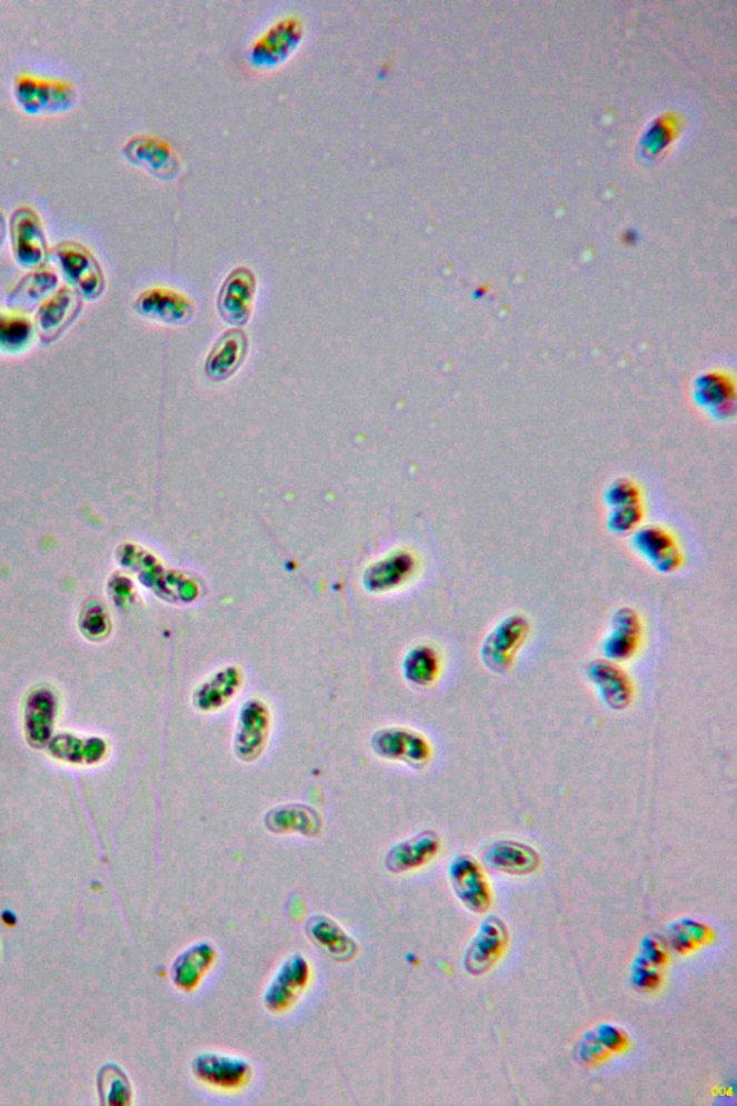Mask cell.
Listing matches in <instances>:
<instances>
[{
    "label": "cell",
    "instance_id": "36",
    "mask_svg": "<svg viewBox=\"0 0 737 1106\" xmlns=\"http://www.w3.org/2000/svg\"><path fill=\"white\" fill-rule=\"evenodd\" d=\"M643 511L638 505L625 506V508L612 509L609 515L608 526L614 534L625 535L637 530L641 521Z\"/></svg>",
    "mask_w": 737,
    "mask_h": 1106
},
{
    "label": "cell",
    "instance_id": "37",
    "mask_svg": "<svg viewBox=\"0 0 737 1106\" xmlns=\"http://www.w3.org/2000/svg\"><path fill=\"white\" fill-rule=\"evenodd\" d=\"M594 1036L609 1052L624 1050V1047L627 1046V1036L615 1026L602 1025L598 1027Z\"/></svg>",
    "mask_w": 737,
    "mask_h": 1106
},
{
    "label": "cell",
    "instance_id": "21",
    "mask_svg": "<svg viewBox=\"0 0 737 1106\" xmlns=\"http://www.w3.org/2000/svg\"><path fill=\"white\" fill-rule=\"evenodd\" d=\"M248 352L247 335L242 330L226 331L209 353L205 372L215 382L226 381L241 367Z\"/></svg>",
    "mask_w": 737,
    "mask_h": 1106
},
{
    "label": "cell",
    "instance_id": "28",
    "mask_svg": "<svg viewBox=\"0 0 737 1106\" xmlns=\"http://www.w3.org/2000/svg\"><path fill=\"white\" fill-rule=\"evenodd\" d=\"M415 562L411 555L395 554L392 557L375 564L365 575V587L372 592H385L402 586L411 577Z\"/></svg>",
    "mask_w": 737,
    "mask_h": 1106
},
{
    "label": "cell",
    "instance_id": "15",
    "mask_svg": "<svg viewBox=\"0 0 737 1106\" xmlns=\"http://www.w3.org/2000/svg\"><path fill=\"white\" fill-rule=\"evenodd\" d=\"M450 880L454 891L471 913L485 914L491 906V891L488 888L480 865L471 856L461 855L452 860Z\"/></svg>",
    "mask_w": 737,
    "mask_h": 1106
},
{
    "label": "cell",
    "instance_id": "31",
    "mask_svg": "<svg viewBox=\"0 0 737 1106\" xmlns=\"http://www.w3.org/2000/svg\"><path fill=\"white\" fill-rule=\"evenodd\" d=\"M0 311V350L17 353L26 350L36 336V325L26 316Z\"/></svg>",
    "mask_w": 737,
    "mask_h": 1106
},
{
    "label": "cell",
    "instance_id": "5",
    "mask_svg": "<svg viewBox=\"0 0 737 1106\" xmlns=\"http://www.w3.org/2000/svg\"><path fill=\"white\" fill-rule=\"evenodd\" d=\"M372 747L380 758L424 769L432 758L429 740L419 733L407 728H387L376 733Z\"/></svg>",
    "mask_w": 737,
    "mask_h": 1106
},
{
    "label": "cell",
    "instance_id": "2",
    "mask_svg": "<svg viewBox=\"0 0 737 1106\" xmlns=\"http://www.w3.org/2000/svg\"><path fill=\"white\" fill-rule=\"evenodd\" d=\"M52 256L62 276L82 299H99L106 289L104 271L87 247L76 241H63L53 247Z\"/></svg>",
    "mask_w": 737,
    "mask_h": 1106
},
{
    "label": "cell",
    "instance_id": "29",
    "mask_svg": "<svg viewBox=\"0 0 737 1106\" xmlns=\"http://www.w3.org/2000/svg\"><path fill=\"white\" fill-rule=\"evenodd\" d=\"M405 679L415 686L428 687L436 684L439 671H441V660L434 647L421 645L414 647L405 657L404 665Z\"/></svg>",
    "mask_w": 737,
    "mask_h": 1106
},
{
    "label": "cell",
    "instance_id": "24",
    "mask_svg": "<svg viewBox=\"0 0 737 1106\" xmlns=\"http://www.w3.org/2000/svg\"><path fill=\"white\" fill-rule=\"evenodd\" d=\"M306 933L317 947L323 948L327 954L331 955V958L338 959V961H349L358 953V944L355 939L329 916H311L307 920Z\"/></svg>",
    "mask_w": 737,
    "mask_h": 1106
},
{
    "label": "cell",
    "instance_id": "38",
    "mask_svg": "<svg viewBox=\"0 0 737 1106\" xmlns=\"http://www.w3.org/2000/svg\"><path fill=\"white\" fill-rule=\"evenodd\" d=\"M7 218H4L3 212H0V247H2L4 237H7Z\"/></svg>",
    "mask_w": 737,
    "mask_h": 1106
},
{
    "label": "cell",
    "instance_id": "6",
    "mask_svg": "<svg viewBox=\"0 0 737 1106\" xmlns=\"http://www.w3.org/2000/svg\"><path fill=\"white\" fill-rule=\"evenodd\" d=\"M82 297L72 287H61L39 305L36 315V331L39 342L50 345L61 338L78 315L81 313Z\"/></svg>",
    "mask_w": 737,
    "mask_h": 1106
},
{
    "label": "cell",
    "instance_id": "22",
    "mask_svg": "<svg viewBox=\"0 0 737 1106\" xmlns=\"http://www.w3.org/2000/svg\"><path fill=\"white\" fill-rule=\"evenodd\" d=\"M57 699L50 689L33 690L26 705V735L33 748L50 744L56 719Z\"/></svg>",
    "mask_w": 737,
    "mask_h": 1106
},
{
    "label": "cell",
    "instance_id": "23",
    "mask_svg": "<svg viewBox=\"0 0 737 1106\" xmlns=\"http://www.w3.org/2000/svg\"><path fill=\"white\" fill-rule=\"evenodd\" d=\"M217 958V949L211 943H198L176 957L172 966V982L179 990L189 993L202 982Z\"/></svg>",
    "mask_w": 737,
    "mask_h": 1106
},
{
    "label": "cell",
    "instance_id": "9",
    "mask_svg": "<svg viewBox=\"0 0 737 1106\" xmlns=\"http://www.w3.org/2000/svg\"><path fill=\"white\" fill-rule=\"evenodd\" d=\"M305 23L300 18L287 17L277 21L252 43L250 58L257 67H272L286 60L301 41Z\"/></svg>",
    "mask_w": 737,
    "mask_h": 1106
},
{
    "label": "cell",
    "instance_id": "35",
    "mask_svg": "<svg viewBox=\"0 0 737 1106\" xmlns=\"http://www.w3.org/2000/svg\"><path fill=\"white\" fill-rule=\"evenodd\" d=\"M80 627L86 637L97 640V638L104 637L109 632L110 620L107 617L106 610H102L99 604H92L82 614Z\"/></svg>",
    "mask_w": 737,
    "mask_h": 1106
},
{
    "label": "cell",
    "instance_id": "19",
    "mask_svg": "<svg viewBox=\"0 0 737 1106\" xmlns=\"http://www.w3.org/2000/svg\"><path fill=\"white\" fill-rule=\"evenodd\" d=\"M482 864L488 869L512 876L534 874L540 865V857L534 847L521 841L499 840L482 853Z\"/></svg>",
    "mask_w": 737,
    "mask_h": 1106
},
{
    "label": "cell",
    "instance_id": "1",
    "mask_svg": "<svg viewBox=\"0 0 737 1106\" xmlns=\"http://www.w3.org/2000/svg\"><path fill=\"white\" fill-rule=\"evenodd\" d=\"M531 630L530 621L524 614H510L492 627L482 641L480 657L482 665L496 675L510 674L517 655L525 646Z\"/></svg>",
    "mask_w": 737,
    "mask_h": 1106
},
{
    "label": "cell",
    "instance_id": "8",
    "mask_svg": "<svg viewBox=\"0 0 737 1106\" xmlns=\"http://www.w3.org/2000/svg\"><path fill=\"white\" fill-rule=\"evenodd\" d=\"M123 155L130 163L140 166L160 179H172L180 172L179 155L169 141L158 136H135L125 145Z\"/></svg>",
    "mask_w": 737,
    "mask_h": 1106
},
{
    "label": "cell",
    "instance_id": "17",
    "mask_svg": "<svg viewBox=\"0 0 737 1106\" xmlns=\"http://www.w3.org/2000/svg\"><path fill=\"white\" fill-rule=\"evenodd\" d=\"M633 548L660 574L676 572L681 565L680 548L675 538L660 526H646L633 535Z\"/></svg>",
    "mask_w": 737,
    "mask_h": 1106
},
{
    "label": "cell",
    "instance_id": "14",
    "mask_svg": "<svg viewBox=\"0 0 737 1106\" xmlns=\"http://www.w3.org/2000/svg\"><path fill=\"white\" fill-rule=\"evenodd\" d=\"M195 1078L205 1085L221 1089H238L251 1078L252 1068L241 1057L219 1054H200L192 1062Z\"/></svg>",
    "mask_w": 737,
    "mask_h": 1106
},
{
    "label": "cell",
    "instance_id": "18",
    "mask_svg": "<svg viewBox=\"0 0 737 1106\" xmlns=\"http://www.w3.org/2000/svg\"><path fill=\"white\" fill-rule=\"evenodd\" d=\"M135 309L146 318L165 321L169 325L187 323L193 315V303L165 287H151L136 299Z\"/></svg>",
    "mask_w": 737,
    "mask_h": 1106
},
{
    "label": "cell",
    "instance_id": "4",
    "mask_svg": "<svg viewBox=\"0 0 737 1106\" xmlns=\"http://www.w3.org/2000/svg\"><path fill=\"white\" fill-rule=\"evenodd\" d=\"M14 260L26 268H41L48 257V238L41 217L31 207H21L9 222Z\"/></svg>",
    "mask_w": 737,
    "mask_h": 1106
},
{
    "label": "cell",
    "instance_id": "32",
    "mask_svg": "<svg viewBox=\"0 0 737 1106\" xmlns=\"http://www.w3.org/2000/svg\"><path fill=\"white\" fill-rule=\"evenodd\" d=\"M696 397L697 402L709 409L715 416L720 411L721 416H726V413H729V408L727 407H734V401H731L734 389H731L729 382L715 377V375L697 381Z\"/></svg>",
    "mask_w": 737,
    "mask_h": 1106
},
{
    "label": "cell",
    "instance_id": "11",
    "mask_svg": "<svg viewBox=\"0 0 737 1106\" xmlns=\"http://www.w3.org/2000/svg\"><path fill=\"white\" fill-rule=\"evenodd\" d=\"M507 943H509V929L506 924L497 916H490L482 920L476 937L472 938L464 958V967L472 976L490 972L505 954Z\"/></svg>",
    "mask_w": 737,
    "mask_h": 1106
},
{
    "label": "cell",
    "instance_id": "26",
    "mask_svg": "<svg viewBox=\"0 0 737 1106\" xmlns=\"http://www.w3.org/2000/svg\"><path fill=\"white\" fill-rule=\"evenodd\" d=\"M242 675L238 667H226L200 684L193 694L195 708L209 713L222 708L238 694Z\"/></svg>",
    "mask_w": 737,
    "mask_h": 1106
},
{
    "label": "cell",
    "instance_id": "34",
    "mask_svg": "<svg viewBox=\"0 0 737 1106\" xmlns=\"http://www.w3.org/2000/svg\"><path fill=\"white\" fill-rule=\"evenodd\" d=\"M710 933L696 920H681L673 927L671 947L678 953L691 951L709 939Z\"/></svg>",
    "mask_w": 737,
    "mask_h": 1106
},
{
    "label": "cell",
    "instance_id": "12",
    "mask_svg": "<svg viewBox=\"0 0 737 1106\" xmlns=\"http://www.w3.org/2000/svg\"><path fill=\"white\" fill-rule=\"evenodd\" d=\"M270 713L263 701L251 699L246 701L239 713L236 743V755L243 763H253L266 747L270 733Z\"/></svg>",
    "mask_w": 737,
    "mask_h": 1106
},
{
    "label": "cell",
    "instance_id": "20",
    "mask_svg": "<svg viewBox=\"0 0 737 1106\" xmlns=\"http://www.w3.org/2000/svg\"><path fill=\"white\" fill-rule=\"evenodd\" d=\"M439 846L441 843H439L437 833L429 830L418 833L411 839L397 843L385 857V865L392 874H405V871L418 869V867L429 864L438 855Z\"/></svg>",
    "mask_w": 737,
    "mask_h": 1106
},
{
    "label": "cell",
    "instance_id": "7",
    "mask_svg": "<svg viewBox=\"0 0 737 1106\" xmlns=\"http://www.w3.org/2000/svg\"><path fill=\"white\" fill-rule=\"evenodd\" d=\"M309 979V961L301 954L290 955L278 968L275 978L271 979L270 986L263 994V1006L276 1015L288 1010L305 993Z\"/></svg>",
    "mask_w": 737,
    "mask_h": 1106
},
{
    "label": "cell",
    "instance_id": "30",
    "mask_svg": "<svg viewBox=\"0 0 737 1106\" xmlns=\"http://www.w3.org/2000/svg\"><path fill=\"white\" fill-rule=\"evenodd\" d=\"M50 750L53 757L66 763L94 764L104 757L106 744L97 738L81 739L62 735L50 740Z\"/></svg>",
    "mask_w": 737,
    "mask_h": 1106
},
{
    "label": "cell",
    "instance_id": "13",
    "mask_svg": "<svg viewBox=\"0 0 737 1106\" xmlns=\"http://www.w3.org/2000/svg\"><path fill=\"white\" fill-rule=\"evenodd\" d=\"M256 290L257 279L251 268H233L219 290V313L231 325H246L251 316Z\"/></svg>",
    "mask_w": 737,
    "mask_h": 1106
},
{
    "label": "cell",
    "instance_id": "16",
    "mask_svg": "<svg viewBox=\"0 0 737 1106\" xmlns=\"http://www.w3.org/2000/svg\"><path fill=\"white\" fill-rule=\"evenodd\" d=\"M643 637V621L631 607L614 611L611 627L602 641L604 659L615 662L629 661L637 655Z\"/></svg>",
    "mask_w": 737,
    "mask_h": 1106
},
{
    "label": "cell",
    "instance_id": "25",
    "mask_svg": "<svg viewBox=\"0 0 737 1106\" xmlns=\"http://www.w3.org/2000/svg\"><path fill=\"white\" fill-rule=\"evenodd\" d=\"M266 827L277 835L299 833L302 836L315 837L321 830L320 814L305 804H285L267 813Z\"/></svg>",
    "mask_w": 737,
    "mask_h": 1106
},
{
    "label": "cell",
    "instance_id": "33",
    "mask_svg": "<svg viewBox=\"0 0 737 1106\" xmlns=\"http://www.w3.org/2000/svg\"><path fill=\"white\" fill-rule=\"evenodd\" d=\"M100 1078L101 1096L106 1104H130V1082L127 1079L123 1070L113 1065L107 1066V1068L101 1070Z\"/></svg>",
    "mask_w": 737,
    "mask_h": 1106
},
{
    "label": "cell",
    "instance_id": "3",
    "mask_svg": "<svg viewBox=\"0 0 737 1106\" xmlns=\"http://www.w3.org/2000/svg\"><path fill=\"white\" fill-rule=\"evenodd\" d=\"M14 99L31 114L58 113L76 104L77 87L68 80H51L28 74L17 77L13 84Z\"/></svg>",
    "mask_w": 737,
    "mask_h": 1106
},
{
    "label": "cell",
    "instance_id": "27",
    "mask_svg": "<svg viewBox=\"0 0 737 1106\" xmlns=\"http://www.w3.org/2000/svg\"><path fill=\"white\" fill-rule=\"evenodd\" d=\"M58 287V276L48 268H37L29 272L17 286L13 287L8 297V305L14 310H28L33 306L42 303L46 297H50Z\"/></svg>",
    "mask_w": 737,
    "mask_h": 1106
},
{
    "label": "cell",
    "instance_id": "10",
    "mask_svg": "<svg viewBox=\"0 0 737 1106\" xmlns=\"http://www.w3.org/2000/svg\"><path fill=\"white\" fill-rule=\"evenodd\" d=\"M587 674L595 687L598 698L608 709L623 713L634 700V684L631 677L619 665L607 659L592 660Z\"/></svg>",
    "mask_w": 737,
    "mask_h": 1106
}]
</instances>
